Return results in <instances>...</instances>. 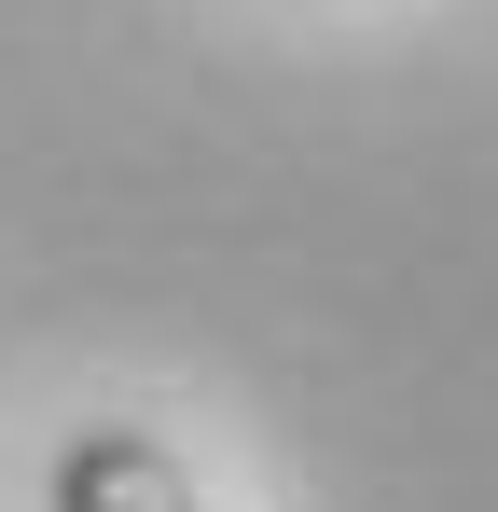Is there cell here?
Returning <instances> with one entry per match:
<instances>
[{
	"mask_svg": "<svg viewBox=\"0 0 498 512\" xmlns=\"http://www.w3.org/2000/svg\"><path fill=\"white\" fill-rule=\"evenodd\" d=\"M42 499H56V512H208V499H194V471L166 457L153 429H70Z\"/></svg>",
	"mask_w": 498,
	"mask_h": 512,
	"instance_id": "obj_1",
	"label": "cell"
}]
</instances>
